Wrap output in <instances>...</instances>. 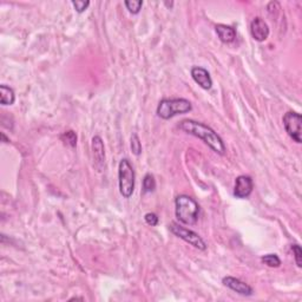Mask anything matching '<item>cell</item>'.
Here are the masks:
<instances>
[{"instance_id": "6da1fadb", "label": "cell", "mask_w": 302, "mask_h": 302, "mask_svg": "<svg viewBox=\"0 0 302 302\" xmlns=\"http://www.w3.org/2000/svg\"><path fill=\"white\" fill-rule=\"evenodd\" d=\"M178 128L182 131L187 132L188 135L195 136L202 139L210 149L215 151L219 155L226 154V144H224L223 139L210 126L203 124L201 122L194 121V119H183L178 124Z\"/></svg>"}, {"instance_id": "7a4b0ae2", "label": "cell", "mask_w": 302, "mask_h": 302, "mask_svg": "<svg viewBox=\"0 0 302 302\" xmlns=\"http://www.w3.org/2000/svg\"><path fill=\"white\" fill-rule=\"evenodd\" d=\"M199 210L198 203L190 196L183 194L175 198V215L183 224L194 226L197 223Z\"/></svg>"}, {"instance_id": "3957f363", "label": "cell", "mask_w": 302, "mask_h": 302, "mask_svg": "<svg viewBox=\"0 0 302 302\" xmlns=\"http://www.w3.org/2000/svg\"><path fill=\"white\" fill-rule=\"evenodd\" d=\"M192 110V104L185 98H164L157 107V116L168 121L177 115L188 114Z\"/></svg>"}, {"instance_id": "277c9868", "label": "cell", "mask_w": 302, "mask_h": 302, "mask_svg": "<svg viewBox=\"0 0 302 302\" xmlns=\"http://www.w3.org/2000/svg\"><path fill=\"white\" fill-rule=\"evenodd\" d=\"M135 170L128 159H123L118 166L119 192L124 198H130L135 191Z\"/></svg>"}, {"instance_id": "5b68a950", "label": "cell", "mask_w": 302, "mask_h": 302, "mask_svg": "<svg viewBox=\"0 0 302 302\" xmlns=\"http://www.w3.org/2000/svg\"><path fill=\"white\" fill-rule=\"evenodd\" d=\"M169 229L175 236H177L178 238H181V240L187 242V243L192 245V247L196 249H198V250H206L207 249L206 241L203 240L197 233H195L194 230L182 227L181 224L177 222H171L169 224Z\"/></svg>"}, {"instance_id": "8992f818", "label": "cell", "mask_w": 302, "mask_h": 302, "mask_svg": "<svg viewBox=\"0 0 302 302\" xmlns=\"http://www.w3.org/2000/svg\"><path fill=\"white\" fill-rule=\"evenodd\" d=\"M283 126L288 136L290 137L294 142L300 144L302 142L301 138V128H302V117L300 114L295 111H288L284 114L283 118Z\"/></svg>"}, {"instance_id": "52a82bcc", "label": "cell", "mask_w": 302, "mask_h": 302, "mask_svg": "<svg viewBox=\"0 0 302 302\" xmlns=\"http://www.w3.org/2000/svg\"><path fill=\"white\" fill-rule=\"evenodd\" d=\"M254 189V182L248 175H240L235 180L234 196L237 198H248Z\"/></svg>"}, {"instance_id": "ba28073f", "label": "cell", "mask_w": 302, "mask_h": 302, "mask_svg": "<svg viewBox=\"0 0 302 302\" xmlns=\"http://www.w3.org/2000/svg\"><path fill=\"white\" fill-rule=\"evenodd\" d=\"M222 283L224 286L229 288L235 293L242 295V296H251L254 294V290L253 288L249 286L248 283L243 282V281L237 279V277L234 276H226L222 279Z\"/></svg>"}, {"instance_id": "9c48e42d", "label": "cell", "mask_w": 302, "mask_h": 302, "mask_svg": "<svg viewBox=\"0 0 302 302\" xmlns=\"http://www.w3.org/2000/svg\"><path fill=\"white\" fill-rule=\"evenodd\" d=\"M269 26L261 17H256L250 23V34L256 41H265L269 37Z\"/></svg>"}, {"instance_id": "30bf717a", "label": "cell", "mask_w": 302, "mask_h": 302, "mask_svg": "<svg viewBox=\"0 0 302 302\" xmlns=\"http://www.w3.org/2000/svg\"><path fill=\"white\" fill-rule=\"evenodd\" d=\"M191 78L196 84H198L203 90H210L213 87V79L210 73L205 68L201 66H194L190 71Z\"/></svg>"}, {"instance_id": "8fae6325", "label": "cell", "mask_w": 302, "mask_h": 302, "mask_svg": "<svg viewBox=\"0 0 302 302\" xmlns=\"http://www.w3.org/2000/svg\"><path fill=\"white\" fill-rule=\"evenodd\" d=\"M91 146H92L94 166L100 171L105 164V149L103 139H102L99 136H93Z\"/></svg>"}, {"instance_id": "7c38bea8", "label": "cell", "mask_w": 302, "mask_h": 302, "mask_svg": "<svg viewBox=\"0 0 302 302\" xmlns=\"http://www.w3.org/2000/svg\"><path fill=\"white\" fill-rule=\"evenodd\" d=\"M215 31L220 38V40L224 44H230L236 39V30H235L233 26L219 24V25L215 26Z\"/></svg>"}, {"instance_id": "4fadbf2b", "label": "cell", "mask_w": 302, "mask_h": 302, "mask_svg": "<svg viewBox=\"0 0 302 302\" xmlns=\"http://www.w3.org/2000/svg\"><path fill=\"white\" fill-rule=\"evenodd\" d=\"M16 102V93L12 87H10L5 84L0 85V103L2 105H12Z\"/></svg>"}, {"instance_id": "5bb4252c", "label": "cell", "mask_w": 302, "mask_h": 302, "mask_svg": "<svg viewBox=\"0 0 302 302\" xmlns=\"http://www.w3.org/2000/svg\"><path fill=\"white\" fill-rule=\"evenodd\" d=\"M156 189V180L154 177V175L146 174L143 178V194H147V192H154Z\"/></svg>"}, {"instance_id": "9a60e30c", "label": "cell", "mask_w": 302, "mask_h": 302, "mask_svg": "<svg viewBox=\"0 0 302 302\" xmlns=\"http://www.w3.org/2000/svg\"><path fill=\"white\" fill-rule=\"evenodd\" d=\"M262 263H265L266 266L270 267V268H279L281 266V260L276 254H267L263 255L261 258Z\"/></svg>"}, {"instance_id": "2e32d148", "label": "cell", "mask_w": 302, "mask_h": 302, "mask_svg": "<svg viewBox=\"0 0 302 302\" xmlns=\"http://www.w3.org/2000/svg\"><path fill=\"white\" fill-rule=\"evenodd\" d=\"M124 5L131 15H138L142 10L143 2L142 0H125Z\"/></svg>"}, {"instance_id": "e0dca14e", "label": "cell", "mask_w": 302, "mask_h": 302, "mask_svg": "<svg viewBox=\"0 0 302 302\" xmlns=\"http://www.w3.org/2000/svg\"><path fill=\"white\" fill-rule=\"evenodd\" d=\"M61 139L66 144V145L71 147H75L77 145V135L75 131H72V130H69V131H65L63 133L61 136Z\"/></svg>"}, {"instance_id": "ac0fdd59", "label": "cell", "mask_w": 302, "mask_h": 302, "mask_svg": "<svg viewBox=\"0 0 302 302\" xmlns=\"http://www.w3.org/2000/svg\"><path fill=\"white\" fill-rule=\"evenodd\" d=\"M130 147H131L133 155L139 156L140 153H142V143H140V139L137 133H132L131 140H130Z\"/></svg>"}, {"instance_id": "d6986e66", "label": "cell", "mask_w": 302, "mask_h": 302, "mask_svg": "<svg viewBox=\"0 0 302 302\" xmlns=\"http://www.w3.org/2000/svg\"><path fill=\"white\" fill-rule=\"evenodd\" d=\"M73 8H75L76 12L77 13H83L84 11H86L87 8L90 6V2L89 0H73V2L71 3Z\"/></svg>"}, {"instance_id": "ffe728a7", "label": "cell", "mask_w": 302, "mask_h": 302, "mask_svg": "<svg viewBox=\"0 0 302 302\" xmlns=\"http://www.w3.org/2000/svg\"><path fill=\"white\" fill-rule=\"evenodd\" d=\"M291 250H293V255L295 259V262H296V266L298 268L302 267V250L301 247L298 244H293L291 245Z\"/></svg>"}, {"instance_id": "44dd1931", "label": "cell", "mask_w": 302, "mask_h": 302, "mask_svg": "<svg viewBox=\"0 0 302 302\" xmlns=\"http://www.w3.org/2000/svg\"><path fill=\"white\" fill-rule=\"evenodd\" d=\"M144 220H145L146 224H149L151 227H156L159 224V216L156 215L155 213H147L144 215Z\"/></svg>"}, {"instance_id": "7402d4cb", "label": "cell", "mask_w": 302, "mask_h": 302, "mask_svg": "<svg viewBox=\"0 0 302 302\" xmlns=\"http://www.w3.org/2000/svg\"><path fill=\"white\" fill-rule=\"evenodd\" d=\"M2 138H3V142H4V143H9V142H10V139L6 138V136H5V133H4V132L2 133Z\"/></svg>"}, {"instance_id": "603a6c76", "label": "cell", "mask_w": 302, "mask_h": 302, "mask_svg": "<svg viewBox=\"0 0 302 302\" xmlns=\"http://www.w3.org/2000/svg\"><path fill=\"white\" fill-rule=\"evenodd\" d=\"M164 4H166V5L168 6V8H170V9L174 6V3H173V2H170V3H167V2H166V3H164Z\"/></svg>"}]
</instances>
